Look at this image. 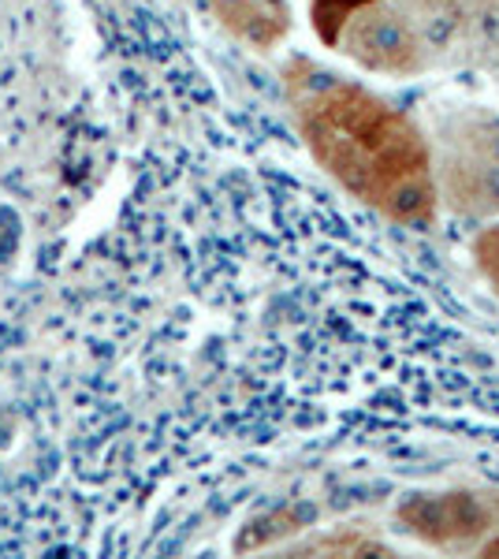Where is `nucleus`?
I'll return each instance as SVG.
<instances>
[{"label": "nucleus", "mask_w": 499, "mask_h": 559, "mask_svg": "<svg viewBox=\"0 0 499 559\" xmlns=\"http://www.w3.org/2000/svg\"><path fill=\"white\" fill-rule=\"evenodd\" d=\"M287 97L313 160L358 202L406 228H432L440 210L432 142L403 108L335 71L295 60Z\"/></svg>", "instance_id": "1"}, {"label": "nucleus", "mask_w": 499, "mask_h": 559, "mask_svg": "<svg viewBox=\"0 0 499 559\" xmlns=\"http://www.w3.org/2000/svg\"><path fill=\"white\" fill-rule=\"evenodd\" d=\"M310 23L317 38L361 71L414 79L429 68V49L414 20L392 0H313Z\"/></svg>", "instance_id": "2"}, {"label": "nucleus", "mask_w": 499, "mask_h": 559, "mask_svg": "<svg viewBox=\"0 0 499 559\" xmlns=\"http://www.w3.org/2000/svg\"><path fill=\"white\" fill-rule=\"evenodd\" d=\"M395 522L421 545L440 552L480 548V540L499 530V489L406 492L395 503Z\"/></svg>", "instance_id": "3"}, {"label": "nucleus", "mask_w": 499, "mask_h": 559, "mask_svg": "<svg viewBox=\"0 0 499 559\" xmlns=\"http://www.w3.org/2000/svg\"><path fill=\"white\" fill-rule=\"evenodd\" d=\"M432 173H437V194L448 210L474 216V221L499 216V165L488 157L448 146L440 165H432Z\"/></svg>", "instance_id": "4"}, {"label": "nucleus", "mask_w": 499, "mask_h": 559, "mask_svg": "<svg viewBox=\"0 0 499 559\" xmlns=\"http://www.w3.org/2000/svg\"><path fill=\"white\" fill-rule=\"evenodd\" d=\"M209 12L221 20L239 41L269 52L292 31V4L287 0H205Z\"/></svg>", "instance_id": "5"}, {"label": "nucleus", "mask_w": 499, "mask_h": 559, "mask_svg": "<svg viewBox=\"0 0 499 559\" xmlns=\"http://www.w3.org/2000/svg\"><path fill=\"white\" fill-rule=\"evenodd\" d=\"M313 522H317L313 503H284V508H272L242 526V534L235 537V552H265V548H276V545H284V540L306 534Z\"/></svg>", "instance_id": "6"}, {"label": "nucleus", "mask_w": 499, "mask_h": 559, "mask_svg": "<svg viewBox=\"0 0 499 559\" xmlns=\"http://www.w3.org/2000/svg\"><path fill=\"white\" fill-rule=\"evenodd\" d=\"M448 146L470 150L477 157H488L492 165H499V116L485 112H470L448 123Z\"/></svg>", "instance_id": "7"}, {"label": "nucleus", "mask_w": 499, "mask_h": 559, "mask_svg": "<svg viewBox=\"0 0 499 559\" xmlns=\"http://www.w3.org/2000/svg\"><path fill=\"white\" fill-rule=\"evenodd\" d=\"M292 556H392V548L369 534H358V530H343V534L306 540V545L292 548Z\"/></svg>", "instance_id": "8"}, {"label": "nucleus", "mask_w": 499, "mask_h": 559, "mask_svg": "<svg viewBox=\"0 0 499 559\" xmlns=\"http://www.w3.org/2000/svg\"><path fill=\"white\" fill-rule=\"evenodd\" d=\"M470 250H474L477 269L488 276V284H492L496 292H499V224H488V228H480Z\"/></svg>", "instance_id": "9"}, {"label": "nucleus", "mask_w": 499, "mask_h": 559, "mask_svg": "<svg viewBox=\"0 0 499 559\" xmlns=\"http://www.w3.org/2000/svg\"><path fill=\"white\" fill-rule=\"evenodd\" d=\"M480 556H499V530H496L492 537L480 540Z\"/></svg>", "instance_id": "10"}]
</instances>
